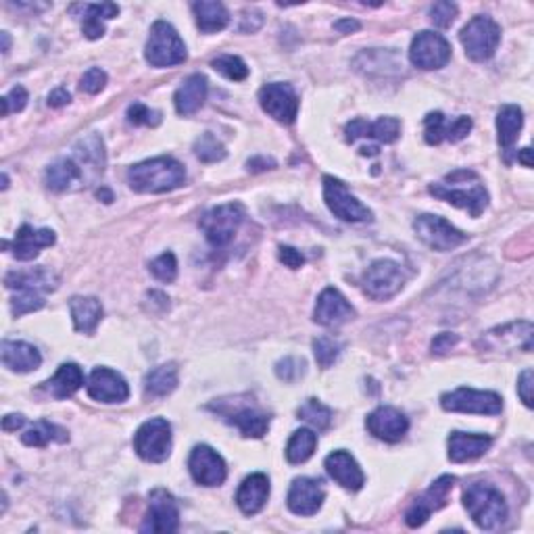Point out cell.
Masks as SVG:
<instances>
[{"label":"cell","mask_w":534,"mask_h":534,"mask_svg":"<svg viewBox=\"0 0 534 534\" xmlns=\"http://www.w3.org/2000/svg\"><path fill=\"white\" fill-rule=\"evenodd\" d=\"M186 182L184 165L173 157H157L142 161L128 170L129 188L142 195L171 192Z\"/></svg>","instance_id":"cell-1"},{"label":"cell","mask_w":534,"mask_h":534,"mask_svg":"<svg viewBox=\"0 0 534 534\" xmlns=\"http://www.w3.org/2000/svg\"><path fill=\"white\" fill-rule=\"evenodd\" d=\"M432 196L470 211L471 217H480L488 207V192L484 190L480 178L470 170H457L446 176L445 184H432L428 188Z\"/></svg>","instance_id":"cell-2"},{"label":"cell","mask_w":534,"mask_h":534,"mask_svg":"<svg viewBox=\"0 0 534 534\" xmlns=\"http://www.w3.org/2000/svg\"><path fill=\"white\" fill-rule=\"evenodd\" d=\"M463 505L480 530H496L507 520V503L490 482H474L463 490Z\"/></svg>","instance_id":"cell-3"},{"label":"cell","mask_w":534,"mask_h":534,"mask_svg":"<svg viewBox=\"0 0 534 534\" xmlns=\"http://www.w3.org/2000/svg\"><path fill=\"white\" fill-rule=\"evenodd\" d=\"M145 57L153 67H173L182 65L188 53H186L184 40L179 38L171 23L154 21L145 48Z\"/></svg>","instance_id":"cell-4"},{"label":"cell","mask_w":534,"mask_h":534,"mask_svg":"<svg viewBox=\"0 0 534 534\" xmlns=\"http://www.w3.org/2000/svg\"><path fill=\"white\" fill-rule=\"evenodd\" d=\"M242 221H245V207L240 203H228L209 209L198 223H201L209 245L213 248H223L234 240Z\"/></svg>","instance_id":"cell-5"},{"label":"cell","mask_w":534,"mask_h":534,"mask_svg":"<svg viewBox=\"0 0 534 534\" xmlns=\"http://www.w3.org/2000/svg\"><path fill=\"white\" fill-rule=\"evenodd\" d=\"M363 293L374 301H388L405 287V274L401 265L390 259H378L363 271Z\"/></svg>","instance_id":"cell-6"},{"label":"cell","mask_w":534,"mask_h":534,"mask_svg":"<svg viewBox=\"0 0 534 534\" xmlns=\"http://www.w3.org/2000/svg\"><path fill=\"white\" fill-rule=\"evenodd\" d=\"M465 54L471 61H488L496 53L501 42V28L487 15H478L468 21V26L459 34Z\"/></svg>","instance_id":"cell-7"},{"label":"cell","mask_w":534,"mask_h":534,"mask_svg":"<svg viewBox=\"0 0 534 534\" xmlns=\"http://www.w3.org/2000/svg\"><path fill=\"white\" fill-rule=\"evenodd\" d=\"M134 451L148 463H161L171 453V426L163 418H153L138 428Z\"/></svg>","instance_id":"cell-8"},{"label":"cell","mask_w":534,"mask_h":534,"mask_svg":"<svg viewBox=\"0 0 534 534\" xmlns=\"http://www.w3.org/2000/svg\"><path fill=\"white\" fill-rule=\"evenodd\" d=\"M413 229L424 245H428L438 253L453 251V248L462 246L463 242L468 240V234H463L462 229L451 226V221H446L445 217L430 215V213L415 217Z\"/></svg>","instance_id":"cell-9"},{"label":"cell","mask_w":534,"mask_h":534,"mask_svg":"<svg viewBox=\"0 0 534 534\" xmlns=\"http://www.w3.org/2000/svg\"><path fill=\"white\" fill-rule=\"evenodd\" d=\"M440 405L445 412L459 413H478V415H499L503 412V401L496 393L490 390L457 388L453 393L440 396Z\"/></svg>","instance_id":"cell-10"},{"label":"cell","mask_w":534,"mask_h":534,"mask_svg":"<svg viewBox=\"0 0 534 534\" xmlns=\"http://www.w3.org/2000/svg\"><path fill=\"white\" fill-rule=\"evenodd\" d=\"M324 201L328 204V209H330L332 213L343 221L362 223V221L374 220L371 211L365 207V204L359 203L340 179L332 176L324 178Z\"/></svg>","instance_id":"cell-11"},{"label":"cell","mask_w":534,"mask_h":534,"mask_svg":"<svg viewBox=\"0 0 534 534\" xmlns=\"http://www.w3.org/2000/svg\"><path fill=\"white\" fill-rule=\"evenodd\" d=\"M409 59L420 70H440L451 61V45L446 42L445 36L434 32H420L412 40L409 48Z\"/></svg>","instance_id":"cell-12"},{"label":"cell","mask_w":534,"mask_h":534,"mask_svg":"<svg viewBox=\"0 0 534 534\" xmlns=\"http://www.w3.org/2000/svg\"><path fill=\"white\" fill-rule=\"evenodd\" d=\"M261 109L280 123H293L299 115V96L290 84H267L259 90Z\"/></svg>","instance_id":"cell-13"},{"label":"cell","mask_w":534,"mask_h":534,"mask_svg":"<svg viewBox=\"0 0 534 534\" xmlns=\"http://www.w3.org/2000/svg\"><path fill=\"white\" fill-rule=\"evenodd\" d=\"M148 513L142 532H176L179 528V509L171 493L165 488H154L148 496Z\"/></svg>","instance_id":"cell-14"},{"label":"cell","mask_w":534,"mask_h":534,"mask_svg":"<svg viewBox=\"0 0 534 534\" xmlns=\"http://www.w3.org/2000/svg\"><path fill=\"white\" fill-rule=\"evenodd\" d=\"M188 470L190 476L195 478V482L203 484V487H220L228 476V468L223 457L207 445H198L192 449L188 459Z\"/></svg>","instance_id":"cell-15"},{"label":"cell","mask_w":534,"mask_h":534,"mask_svg":"<svg viewBox=\"0 0 534 534\" xmlns=\"http://www.w3.org/2000/svg\"><path fill=\"white\" fill-rule=\"evenodd\" d=\"M453 484H455V478L453 476H440L438 480H434L432 487L407 509L405 513L407 526L418 528L421 524H426L428 518H430L434 512L443 509L446 505V499H449Z\"/></svg>","instance_id":"cell-16"},{"label":"cell","mask_w":534,"mask_h":534,"mask_svg":"<svg viewBox=\"0 0 534 534\" xmlns=\"http://www.w3.org/2000/svg\"><path fill=\"white\" fill-rule=\"evenodd\" d=\"M88 395L98 403H123L129 396V387L121 374L109 368H96L88 378Z\"/></svg>","instance_id":"cell-17"},{"label":"cell","mask_w":534,"mask_h":534,"mask_svg":"<svg viewBox=\"0 0 534 534\" xmlns=\"http://www.w3.org/2000/svg\"><path fill=\"white\" fill-rule=\"evenodd\" d=\"M326 490L315 478H296L288 490V509L296 515H313L320 512Z\"/></svg>","instance_id":"cell-18"},{"label":"cell","mask_w":534,"mask_h":534,"mask_svg":"<svg viewBox=\"0 0 534 534\" xmlns=\"http://www.w3.org/2000/svg\"><path fill=\"white\" fill-rule=\"evenodd\" d=\"M365 426H368L370 434H374L376 438L384 440V443H399L409 430V420L399 409L378 407L376 412L368 415Z\"/></svg>","instance_id":"cell-19"},{"label":"cell","mask_w":534,"mask_h":534,"mask_svg":"<svg viewBox=\"0 0 534 534\" xmlns=\"http://www.w3.org/2000/svg\"><path fill=\"white\" fill-rule=\"evenodd\" d=\"M353 315H355V309L351 307V303L346 301L337 288H326L324 293L318 296V303H315V312H313L315 324L326 328H337L353 320Z\"/></svg>","instance_id":"cell-20"},{"label":"cell","mask_w":534,"mask_h":534,"mask_svg":"<svg viewBox=\"0 0 534 534\" xmlns=\"http://www.w3.org/2000/svg\"><path fill=\"white\" fill-rule=\"evenodd\" d=\"M211 409H217L223 418H226L228 424H232L242 432V437L246 438H261L270 428V415L261 412V409L253 405L228 409L220 405V403H213Z\"/></svg>","instance_id":"cell-21"},{"label":"cell","mask_w":534,"mask_h":534,"mask_svg":"<svg viewBox=\"0 0 534 534\" xmlns=\"http://www.w3.org/2000/svg\"><path fill=\"white\" fill-rule=\"evenodd\" d=\"M54 240H57V236H54L53 229H34L32 226H21L17 229L13 242H4V248H11V253L20 261H32L38 257L42 248L53 246Z\"/></svg>","instance_id":"cell-22"},{"label":"cell","mask_w":534,"mask_h":534,"mask_svg":"<svg viewBox=\"0 0 534 534\" xmlns=\"http://www.w3.org/2000/svg\"><path fill=\"white\" fill-rule=\"evenodd\" d=\"M346 140L355 142L357 138H374L384 145H390L401 136V121L396 117H380L374 123H368L365 120H353L345 128Z\"/></svg>","instance_id":"cell-23"},{"label":"cell","mask_w":534,"mask_h":534,"mask_svg":"<svg viewBox=\"0 0 534 534\" xmlns=\"http://www.w3.org/2000/svg\"><path fill=\"white\" fill-rule=\"evenodd\" d=\"M326 471L334 482L346 490H359L365 484V476L355 457L346 451H334L326 457Z\"/></svg>","instance_id":"cell-24"},{"label":"cell","mask_w":534,"mask_h":534,"mask_svg":"<svg viewBox=\"0 0 534 534\" xmlns=\"http://www.w3.org/2000/svg\"><path fill=\"white\" fill-rule=\"evenodd\" d=\"M449 459L453 463H465L471 459L482 457L490 446L493 438L488 434H465V432H451L449 437Z\"/></svg>","instance_id":"cell-25"},{"label":"cell","mask_w":534,"mask_h":534,"mask_svg":"<svg viewBox=\"0 0 534 534\" xmlns=\"http://www.w3.org/2000/svg\"><path fill=\"white\" fill-rule=\"evenodd\" d=\"M267 496H270V478L265 474H251L242 480L236 493V503L242 513L254 515L265 507Z\"/></svg>","instance_id":"cell-26"},{"label":"cell","mask_w":534,"mask_h":534,"mask_svg":"<svg viewBox=\"0 0 534 534\" xmlns=\"http://www.w3.org/2000/svg\"><path fill=\"white\" fill-rule=\"evenodd\" d=\"M3 363L4 368L17 374H28L40 368L42 355L34 345L21 343V340H4L3 343Z\"/></svg>","instance_id":"cell-27"},{"label":"cell","mask_w":534,"mask_h":534,"mask_svg":"<svg viewBox=\"0 0 534 534\" xmlns=\"http://www.w3.org/2000/svg\"><path fill=\"white\" fill-rule=\"evenodd\" d=\"M207 78L201 76V73H192V76L186 78L182 86L176 90V96H173L176 111L184 117L196 113L204 104V101H207Z\"/></svg>","instance_id":"cell-28"},{"label":"cell","mask_w":534,"mask_h":534,"mask_svg":"<svg viewBox=\"0 0 534 534\" xmlns=\"http://www.w3.org/2000/svg\"><path fill=\"white\" fill-rule=\"evenodd\" d=\"M73 9L82 11L78 20H82V32L88 40H98L104 34L103 20H113L120 13V7L113 3L103 4H73Z\"/></svg>","instance_id":"cell-29"},{"label":"cell","mask_w":534,"mask_h":534,"mask_svg":"<svg viewBox=\"0 0 534 534\" xmlns=\"http://www.w3.org/2000/svg\"><path fill=\"white\" fill-rule=\"evenodd\" d=\"M57 282H59L57 274L51 270H46V267H36V270H29V271H11V274H7V278H4V287L9 290L34 288L45 295L57 288Z\"/></svg>","instance_id":"cell-30"},{"label":"cell","mask_w":534,"mask_h":534,"mask_svg":"<svg viewBox=\"0 0 534 534\" xmlns=\"http://www.w3.org/2000/svg\"><path fill=\"white\" fill-rule=\"evenodd\" d=\"M86 173L76 159H59L46 170V186L54 192L71 190L76 184H82Z\"/></svg>","instance_id":"cell-31"},{"label":"cell","mask_w":534,"mask_h":534,"mask_svg":"<svg viewBox=\"0 0 534 534\" xmlns=\"http://www.w3.org/2000/svg\"><path fill=\"white\" fill-rule=\"evenodd\" d=\"M73 326L78 332L92 334L103 320V305L95 296H73L70 301Z\"/></svg>","instance_id":"cell-32"},{"label":"cell","mask_w":534,"mask_h":534,"mask_svg":"<svg viewBox=\"0 0 534 534\" xmlns=\"http://www.w3.org/2000/svg\"><path fill=\"white\" fill-rule=\"evenodd\" d=\"M521 126H524V113H521L520 107H515V104L501 107L499 115H496V132H499V145L507 159L513 145L520 138Z\"/></svg>","instance_id":"cell-33"},{"label":"cell","mask_w":534,"mask_h":534,"mask_svg":"<svg viewBox=\"0 0 534 534\" xmlns=\"http://www.w3.org/2000/svg\"><path fill=\"white\" fill-rule=\"evenodd\" d=\"M84 387V374L76 363H63L57 370L51 380L45 384V388L51 393L54 399H67V396L76 395Z\"/></svg>","instance_id":"cell-34"},{"label":"cell","mask_w":534,"mask_h":534,"mask_svg":"<svg viewBox=\"0 0 534 534\" xmlns=\"http://www.w3.org/2000/svg\"><path fill=\"white\" fill-rule=\"evenodd\" d=\"M192 11H195L196 26L203 34L221 32V29L229 23V13L221 3H213V0H201V3L192 4Z\"/></svg>","instance_id":"cell-35"},{"label":"cell","mask_w":534,"mask_h":534,"mask_svg":"<svg viewBox=\"0 0 534 534\" xmlns=\"http://www.w3.org/2000/svg\"><path fill=\"white\" fill-rule=\"evenodd\" d=\"M82 170H88L92 176H98L104 170V142L98 134L86 136L76 145V157Z\"/></svg>","instance_id":"cell-36"},{"label":"cell","mask_w":534,"mask_h":534,"mask_svg":"<svg viewBox=\"0 0 534 534\" xmlns=\"http://www.w3.org/2000/svg\"><path fill=\"white\" fill-rule=\"evenodd\" d=\"M178 387V368L176 363H165L148 371L145 378V393L153 399H161L173 393Z\"/></svg>","instance_id":"cell-37"},{"label":"cell","mask_w":534,"mask_h":534,"mask_svg":"<svg viewBox=\"0 0 534 534\" xmlns=\"http://www.w3.org/2000/svg\"><path fill=\"white\" fill-rule=\"evenodd\" d=\"M21 440L28 446H46L48 443H67L70 434H67L65 428L51 424L48 420H40L38 424H34L29 430L21 434Z\"/></svg>","instance_id":"cell-38"},{"label":"cell","mask_w":534,"mask_h":534,"mask_svg":"<svg viewBox=\"0 0 534 534\" xmlns=\"http://www.w3.org/2000/svg\"><path fill=\"white\" fill-rule=\"evenodd\" d=\"M315 446H318V434L309 430V428H301V430H296L288 440L287 459L295 465L305 463L315 453Z\"/></svg>","instance_id":"cell-39"},{"label":"cell","mask_w":534,"mask_h":534,"mask_svg":"<svg viewBox=\"0 0 534 534\" xmlns=\"http://www.w3.org/2000/svg\"><path fill=\"white\" fill-rule=\"evenodd\" d=\"M299 420L312 424L315 430H328L332 424V409L326 407L324 403H320L318 399H307L303 405L299 407Z\"/></svg>","instance_id":"cell-40"},{"label":"cell","mask_w":534,"mask_h":534,"mask_svg":"<svg viewBox=\"0 0 534 534\" xmlns=\"http://www.w3.org/2000/svg\"><path fill=\"white\" fill-rule=\"evenodd\" d=\"M42 307H45V293L34 288H17V295L11 299V312L15 318L38 312Z\"/></svg>","instance_id":"cell-41"},{"label":"cell","mask_w":534,"mask_h":534,"mask_svg":"<svg viewBox=\"0 0 534 534\" xmlns=\"http://www.w3.org/2000/svg\"><path fill=\"white\" fill-rule=\"evenodd\" d=\"M215 71H220L221 76H226L232 82H245L248 78V67L240 57H234V54H221L217 57L213 63H211Z\"/></svg>","instance_id":"cell-42"},{"label":"cell","mask_w":534,"mask_h":534,"mask_svg":"<svg viewBox=\"0 0 534 534\" xmlns=\"http://www.w3.org/2000/svg\"><path fill=\"white\" fill-rule=\"evenodd\" d=\"M195 154L203 163H217V161L226 159V148L213 134H203L195 142Z\"/></svg>","instance_id":"cell-43"},{"label":"cell","mask_w":534,"mask_h":534,"mask_svg":"<svg viewBox=\"0 0 534 534\" xmlns=\"http://www.w3.org/2000/svg\"><path fill=\"white\" fill-rule=\"evenodd\" d=\"M340 349H343V345L338 343V340H334L332 337H318L313 340V353H315V359H318L320 368H330V365L337 362L338 355H340Z\"/></svg>","instance_id":"cell-44"},{"label":"cell","mask_w":534,"mask_h":534,"mask_svg":"<svg viewBox=\"0 0 534 534\" xmlns=\"http://www.w3.org/2000/svg\"><path fill=\"white\" fill-rule=\"evenodd\" d=\"M151 274L161 282H173L178 276V261L173 253H163L157 259L151 261Z\"/></svg>","instance_id":"cell-45"},{"label":"cell","mask_w":534,"mask_h":534,"mask_svg":"<svg viewBox=\"0 0 534 534\" xmlns=\"http://www.w3.org/2000/svg\"><path fill=\"white\" fill-rule=\"evenodd\" d=\"M426 128V142L428 145H440L446 136V120L440 111H434V113H428L424 120Z\"/></svg>","instance_id":"cell-46"},{"label":"cell","mask_w":534,"mask_h":534,"mask_svg":"<svg viewBox=\"0 0 534 534\" xmlns=\"http://www.w3.org/2000/svg\"><path fill=\"white\" fill-rule=\"evenodd\" d=\"M128 121L134 123V126H159L161 123V113L159 111L148 109L146 104L134 103L129 104L128 109Z\"/></svg>","instance_id":"cell-47"},{"label":"cell","mask_w":534,"mask_h":534,"mask_svg":"<svg viewBox=\"0 0 534 534\" xmlns=\"http://www.w3.org/2000/svg\"><path fill=\"white\" fill-rule=\"evenodd\" d=\"M276 374L284 382H295L305 374V362L299 357H284L276 363Z\"/></svg>","instance_id":"cell-48"},{"label":"cell","mask_w":534,"mask_h":534,"mask_svg":"<svg viewBox=\"0 0 534 534\" xmlns=\"http://www.w3.org/2000/svg\"><path fill=\"white\" fill-rule=\"evenodd\" d=\"M457 17L455 3H434L430 7V20L437 28H449Z\"/></svg>","instance_id":"cell-49"},{"label":"cell","mask_w":534,"mask_h":534,"mask_svg":"<svg viewBox=\"0 0 534 534\" xmlns=\"http://www.w3.org/2000/svg\"><path fill=\"white\" fill-rule=\"evenodd\" d=\"M104 86H107V73H104L101 67H92L82 76L79 79V88L84 92H88V95H98Z\"/></svg>","instance_id":"cell-50"},{"label":"cell","mask_w":534,"mask_h":534,"mask_svg":"<svg viewBox=\"0 0 534 534\" xmlns=\"http://www.w3.org/2000/svg\"><path fill=\"white\" fill-rule=\"evenodd\" d=\"M3 117H7L9 113H17L28 104V90L23 86H15L13 90L9 92L7 96H3Z\"/></svg>","instance_id":"cell-51"},{"label":"cell","mask_w":534,"mask_h":534,"mask_svg":"<svg viewBox=\"0 0 534 534\" xmlns=\"http://www.w3.org/2000/svg\"><path fill=\"white\" fill-rule=\"evenodd\" d=\"M471 126H474V123H471L470 117H465V115L457 117V120H453L451 123L446 121V136H445V140H451V142L463 140L465 136H468L471 132Z\"/></svg>","instance_id":"cell-52"},{"label":"cell","mask_w":534,"mask_h":534,"mask_svg":"<svg viewBox=\"0 0 534 534\" xmlns=\"http://www.w3.org/2000/svg\"><path fill=\"white\" fill-rule=\"evenodd\" d=\"M532 380H534L532 370L521 371V376L518 380V395H520V399L524 401L526 407H532Z\"/></svg>","instance_id":"cell-53"},{"label":"cell","mask_w":534,"mask_h":534,"mask_svg":"<svg viewBox=\"0 0 534 534\" xmlns=\"http://www.w3.org/2000/svg\"><path fill=\"white\" fill-rule=\"evenodd\" d=\"M457 343H459L457 334H451V332L438 334V337L432 340V355H445V353L451 351Z\"/></svg>","instance_id":"cell-54"},{"label":"cell","mask_w":534,"mask_h":534,"mask_svg":"<svg viewBox=\"0 0 534 534\" xmlns=\"http://www.w3.org/2000/svg\"><path fill=\"white\" fill-rule=\"evenodd\" d=\"M278 257L287 267L290 270H299V267L305 263V257H303L301 251H296L293 246H280V253H278Z\"/></svg>","instance_id":"cell-55"},{"label":"cell","mask_w":534,"mask_h":534,"mask_svg":"<svg viewBox=\"0 0 534 534\" xmlns=\"http://www.w3.org/2000/svg\"><path fill=\"white\" fill-rule=\"evenodd\" d=\"M261 26H263V15H261L259 11H246V13L242 15L240 32L253 34V32H257Z\"/></svg>","instance_id":"cell-56"},{"label":"cell","mask_w":534,"mask_h":534,"mask_svg":"<svg viewBox=\"0 0 534 534\" xmlns=\"http://www.w3.org/2000/svg\"><path fill=\"white\" fill-rule=\"evenodd\" d=\"M70 101H71V95L65 88H57L48 95V107H54V109L65 107V104H70Z\"/></svg>","instance_id":"cell-57"},{"label":"cell","mask_w":534,"mask_h":534,"mask_svg":"<svg viewBox=\"0 0 534 534\" xmlns=\"http://www.w3.org/2000/svg\"><path fill=\"white\" fill-rule=\"evenodd\" d=\"M26 424V418L20 413H11V415H4L3 418V430L4 432H17L20 428H23Z\"/></svg>","instance_id":"cell-58"},{"label":"cell","mask_w":534,"mask_h":534,"mask_svg":"<svg viewBox=\"0 0 534 534\" xmlns=\"http://www.w3.org/2000/svg\"><path fill=\"white\" fill-rule=\"evenodd\" d=\"M248 171L257 173V171H265V170H271V167H276V163L271 159H265V157H254L246 163Z\"/></svg>","instance_id":"cell-59"},{"label":"cell","mask_w":534,"mask_h":534,"mask_svg":"<svg viewBox=\"0 0 534 534\" xmlns=\"http://www.w3.org/2000/svg\"><path fill=\"white\" fill-rule=\"evenodd\" d=\"M359 28H362V26H359V21H355V20H340V21L334 23V29H337V32H340V34L357 32Z\"/></svg>","instance_id":"cell-60"},{"label":"cell","mask_w":534,"mask_h":534,"mask_svg":"<svg viewBox=\"0 0 534 534\" xmlns=\"http://www.w3.org/2000/svg\"><path fill=\"white\" fill-rule=\"evenodd\" d=\"M518 161H520V163H524L526 167H530L532 165V161H530V148H521V151L518 153Z\"/></svg>","instance_id":"cell-61"},{"label":"cell","mask_w":534,"mask_h":534,"mask_svg":"<svg viewBox=\"0 0 534 534\" xmlns=\"http://www.w3.org/2000/svg\"><path fill=\"white\" fill-rule=\"evenodd\" d=\"M96 196L98 198H103L104 203H111L113 201V195H111V192L107 190V188H101V190H96Z\"/></svg>","instance_id":"cell-62"},{"label":"cell","mask_w":534,"mask_h":534,"mask_svg":"<svg viewBox=\"0 0 534 534\" xmlns=\"http://www.w3.org/2000/svg\"><path fill=\"white\" fill-rule=\"evenodd\" d=\"M0 38H3V53L7 54V53H9V46H11V38H9V34H7V32H3V34H0Z\"/></svg>","instance_id":"cell-63"}]
</instances>
